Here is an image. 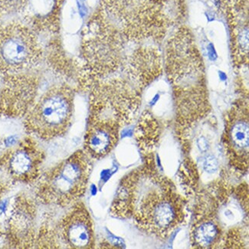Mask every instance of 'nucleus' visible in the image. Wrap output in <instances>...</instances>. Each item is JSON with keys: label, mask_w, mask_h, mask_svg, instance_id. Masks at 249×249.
<instances>
[{"label": "nucleus", "mask_w": 249, "mask_h": 249, "mask_svg": "<svg viewBox=\"0 0 249 249\" xmlns=\"http://www.w3.org/2000/svg\"><path fill=\"white\" fill-rule=\"evenodd\" d=\"M45 157V152L31 136L0 156V172L13 183H36L43 172Z\"/></svg>", "instance_id": "obj_9"}, {"label": "nucleus", "mask_w": 249, "mask_h": 249, "mask_svg": "<svg viewBox=\"0 0 249 249\" xmlns=\"http://www.w3.org/2000/svg\"><path fill=\"white\" fill-rule=\"evenodd\" d=\"M164 62L177 123L190 128L209 114L210 105L204 61L195 37L186 26L177 29L166 42Z\"/></svg>", "instance_id": "obj_2"}, {"label": "nucleus", "mask_w": 249, "mask_h": 249, "mask_svg": "<svg viewBox=\"0 0 249 249\" xmlns=\"http://www.w3.org/2000/svg\"><path fill=\"white\" fill-rule=\"evenodd\" d=\"M74 110V91L65 84L49 88L36 100L25 116V127L38 141H54L70 129Z\"/></svg>", "instance_id": "obj_6"}, {"label": "nucleus", "mask_w": 249, "mask_h": 249, "mask_svg": "<svg viewBox=\"0 0 249 249\" xmlns=\"http://www.w3.org/2000/svg\"><path fill=\"white\" fill-rule=\"evenodd\" d=\"M126 42L98 10L94 13L84 30L81 42L82 84L91 88L124 65Z\"/></svg>", "instance_id": "obj_4"}, {"label": "nucleus", "mask_w": 249, "mask_h": 249, "mask_svg": "<svg viewBox=\"0 0 249 249\" xmlns=\"http://www.w3.org/2000/svg\"><path fill=\"white\" fill-rule=\"evenodd\" d=\"M17 78L9 81L2 90L0 108L8 114L25 116L37 99L38 81L34 77L23 75Z\"/></svg>", "instance_id": "obj_14"}, {"label": "nucleus", "mask_w": 249, "mask_h": 249, "mask_svg": "<svg viewBox=\"0 0 249 249\" xmlns=\"http://www.w3.org/2000/svg\"><path fill=\"white\" fill-rule=\"evenodd\" d=\"M43 49L38 34L27 24L11 22L0 26V72L18 74L36 67Z\"/></svg>", "instance_id": "obj_8"}, {"label": "nucleus", "mask_w": 249, "mask_h": 249, "mask_svg": "<svg viewBox=\"0 0 249 249\" xmlns=\"http://www.w3.org/2000/svg\"><path fill=\"white\" fill-rule=\"evenodd\" d=\"M222 143L231 166L241 171H247L249 121V104L246 100H238L228 111Z\"/></svg>", "instance_id": "obj_10"}, {"label": "nucleus", "mask_w": 249, "mask_h": 249, "mask_svg": "<svg viewBox=\"0 0 249 249\" xmlns=\"http://www.w3.org/2000/svg\"><path fill=\"white\" fill-rule=\"evenodd\" d=\"M66 0H21L25 24L38 35H56Z\"/></svg>", "instance_id": "obj_12"}, {"label": "nucleus", "mask_w": 249, "mask_h": 249, "mask_svg": "<svg viewBox=\"0 0 249 249\" xmlns=\"http://www.w3.org/2000/svg\"><path fill=\"white\" fill-rule=\"evenodd\" d=\"M91 170V159L84 150H77L42 172L35 183L36 199L51 207L72 206L86 193Z\"/></svg>", "instance_id": "obj_5"}, {"label": "nucleus", "mask_w": 249, "mask_h": 249, "mask_svg": "<svg viewBox=\"0 0 249 249\" xmlns=\"http://www.w3.org/2000/svg\"><path fill=\"white\" fill-rule=\"evenodd\" d=\"M2 73L0 72V85H1V81H2Z\"/></svg>", "instance_id": "obj_19"}, {"label": "nucleus", "mask_w": 249, "mask_h": 249, "mask_svg": "<svg viewBox=\"0 0 249 249\" xmlns=\"http://www.w3.org/2000/svg\"><path fill=\"white\" fill-rule=\"evenodd\" d=\"M174 0H101L98 11L126 41H160L173 22Z\"/></svg>", "instance_id": "obj_3"}, {"label": "nucleus", "mask_w": 249, "mask_h": 249, "mask_svg": "<svg viewBox=\"0 0 249 249\" xmlns=\"http://www.w3.org/2000/svg\"><path fill=\"white\" fill-rule=\"evenodd\" d=\"M34 201L25 194L17 196L6 221V235L12 246L21 249L35 246L38 233Z\"/></svg>", "instance_id": "obj_11"}, {"label": "nucleus", "mask_w": 249, "mask_h": 249, "mask_svg": "<svg viewBox=\"0 0 249 249\" xmlns=\"http://www.w3.org/2000/svg\"><path fill=\"white\" fill-rule=\"evenodd\" d=\"M197 146L201 152H206L209 149L210 145L208 143L207 140L204 137H201L197 140Z\"/></svg>", "instance_id": "obj_17"}, {"label": "nucleus", "mask_w": 249, "mask_h": 249, "mask_svg": "<svg viewBox=\"0 0 249 249\" xmlns=\"http://www.w3.org/2000/svg\"><path fill=\"white\" fill-rule=\"evenodd\" d=\"M2 234V226H1V224H0V236H1V235Z\"/></svg>", "instance_id": "obj_18"}, {"label": "nucleus", "mask_w": 249, "mask_h": 249, "mask_svg": "<svg viewBox=\"0 0 249 249\" xmlns=\"http://www.w3.org/2000/svg\"><path fill=\"white\" fill-rule=\"evenodd\" d=\"M193 246L199 249L215 248L222 238V229L216 219L202 218L195 221L191 231Z\"/></svg>", "instance_id": "obj_15"}, {"label": "nucleus", "mask_w": 249, "mask_h": 249, "mask_svg": "<svg viewBox=\"0 0 249 249\" xmlns=\"http://www.w3.org/2000/svg\"><path fill=\"white\" fill-rule=\"evenodd\" d=\"M124 66L130 82L143 89L162 74L160 51L154 46H141L126 60Z\"/></svg>", "instance_id": "obj_13"}, {"label": "nucleus", "mask_w": 249, "mask_h": 249, "mask_svg": "<svg viewBox=\"0 0 249 249\" xmlns=\"http://www.w3.org/2000/svg\"><path fill=\"white\" fill-rule=\"evenodd\" d=\"M110 212L133 221L141 231L165 238L184 220L185 203L166 177L141 168L121 180Z\"/></svg>", "instance_id": "obj_1"}, {"label": "nucleus", "mask_w": 249, "mask_h": 249, "mask_svg": "<svg viewBox=\"0 0 249 249\" xmlns=\"http://www.w3.org/2000/svg\"><path fill=\"white\" fill-rule=\"evenodd\" d=\"M50 226L43 222L37 233L36 245L48 249H89L95 246L94 225L90 213L83 202H75Z\"/></svg>", "instance_id": "obj_7"}, {"label": "nucleus", "mask_w": 249, "mask_h": 249, "mask_svg": "<svg viewBox=\"0 0 249 249\" xmlns=\"http://www.w3.org/2000/svg\"><path fill=\"white\" fill-rule=\"evenodd\" d=\"M203 168L209 174H214L218 170V161L216 157L213 155H209L203 161Z\"/></svg>", "instance_id": "obj_16"}]
</instances>
